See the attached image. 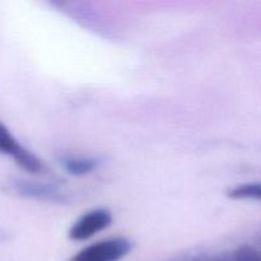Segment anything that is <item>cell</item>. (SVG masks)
Returning <instances> with one entry per match:
<instances>
[{
  "instance_id": "4",
  "label": "cell",
  "mask_w": 261,
  "mask_h": 261,
  "mask_svg": "<svg viewBox=\"0 0 261 261\" xmlns=\"http://www.w3.org/2000/svg\"><path fill=\"white\" fill-rule=\"evenodd\" d=\"M12 189L19 195L30 196L36 199H46V200H60L61 194L55 188L43 184L30 182V181H15L12 184Z\"/></svg>"
},
{
  "instance_id": "5",
  "label": "cell",
  "mask_w": 261,
  "mask_h": 261,
  "mask_svg": "<svg viewBox=\"0 0 261 261\" xmlns=\"http://www.w3.org/2000/svg\"><path fill=\"white\" fill-rule=\"evenodd\" d=\"M64 168L73 176H86L99 166V161L93 157H70L64 160Z\"/></svg>"
},
{
  "instance_id": "3",
  "label": "cell",
  "mask_w": 261,
  "mask_h": 261,
  "mask_svg": "<svg viewBox=\"0 0 261 261\" xmlns=\"http://www.w3.org/2000/svg\"><path fill=\"white\" fill-rule=\"evenodd\" d=\"M112 223V214L107 209L97 208L79 217L68 232L71 241H87L99 232L109 228Z\"/></svg>"
},
{
  "instance_id": "7",
  "label": "cell",
  "mask_w": 261,
  "mask_h": 261,
  "mask_svg": "<svg viewBox=\"0 0 261 261\" xmlns=\"http://www.w3.org/2000/svg\"><path fill=\"white\" fill-rule=\"evenodd\" d=\"M234 261H261V256L252 247L242 246L234 254Z\"/></svg>"
},
{
  "instance_id": "6",
  "label": "cell",
  "mask_w": 261,
  "mask_h": 261,
  "mask_svg": "<svg viewBox=\"0 0 261 261\" xmlns=\"http://www.w3.org/2000/svg\"><path fill=\"white\" fill-rule=\"evenodd\" d=\"M234 200H261V182H249L236 186L228 191Z\"/></svg>"
},
{
  "instance_id": "1",
  "label": "cell",
  "mask_w": 261,
  "mask_h": 261,
  "mask_svg": "<svg viewBox=\"0 0 261 261\" xmlns=\"http://www.w3.org/2000/svg\"><path fill=\"white\" fill-rule=\"evenodd\" d=\"M132 249V241L125 237H114L84 247L70 261H120L130 254Z\"/></svg>"
},
{
  "instance_id": "2",
  "label": "cell",
  "mask_w": 261,
  "mask_h": 261,
  "mask_svg": "<svg viewBox=\"0 0 261 261\" xmlns=\"http://www.w3.org/2000/svg\"><path fill=\"white\" fill-rule=\"evenodd\" d=\"M0 153L13 158L14 162L27 172L41 173L43 171L42 161L23 147L3 122H0Z\"/></svg>"
}]
</instances>
